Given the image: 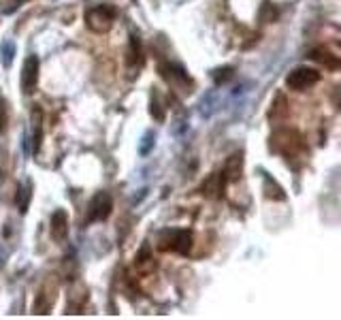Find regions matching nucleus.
Masks as SVG:
<instances>
[{
  "label": "nucleus",
  "instance_id": "5701e85b",
  "mask_svg": "<svg viewBox=\"0 0 341 320\" xmlns=\"http://www.w3.org/2000/svg\"><path fill=\"white\" fill-rule=\"evenodd\" d=\"M154 145V132L147 130L145 135H143V143H141V154H149V147Z\"/></svg>",
  "mask_w": 341,
  "mask_h": 320
},
{
  "label": "nucleus",
  "instance_id": "6ab92c4d",
  "mask_svg": "<svg viewBox=\"0 0 341 320\" xmlns=\"http://www.w3.org/2000/svg\"><path fill=\"white\" fill-rule=\"evenodd\" d=\"M149 113H151V118H154L156 122H164V107H162V103H160L158 94H151V101H149Z\"/></svg>",
  "mask_w": 341,
  "mask_h": 320
},
{
  "label": "nucleus",
  "instance_id": "412c9836",
  "mask_svg": "<svg viewBox=\"0 0 341 320\" xmlns=\"http://www.w3.org/2000/svg\"><path fill=\"white\" fill-rule=\"evenodd\" d=\"M232 77H235V70H232L230 66H224V68H218L213 73V82L220 86V84H226L228 79H232Z\"/></svg>",
  "mask_w": 341,
  "mask_h": 320
},
{
  "label": "nucleus",
  "instance_id": "b1692460",
  "mask_svg": "<svg viewBox=\"0 0 341 320\" xmlns=\"http://www.w3.org/2000/svg\"><path fill=\"white\" fill-rule=\"evenodd\" d=\"M7 122H9V109H7V103L0 101V132L7 128Z\"/></svg>",
  "mask_w": 341,
  "mask_h": 320
},
{
  "label": "nucleus",
  "instance_id": "7ed1b4c3",
  "mask_svg": "<svg viewBox=\"0 0 341 320\" xmlns=\"http://www.w3.org/2000/svg\"><path fill=\"white\" fill-rule=\"evenodd\" d=\"M318 82H320V73L316 68H309V66H297L294 70H290L288 77H286V86H288L290 90H297V92L307 90V88L316 86Z\"/></svg>",
  "mask_w": 341,
  "mask_h": 320
},
{
  "label": "nucleus",
  "instance_id": "f3484780",
  "mask_svg": "<svg viewBox=\"0 0 341 320\" xmlns=\"http://www.w3.org/2000/svg\"><path fill=\"white\" fill-rule=\"evenodd\" d=\"M30 199H32V184H30V182H24L20 188H17V194H15L17 209H20L22 213L28 211V207H30Z\"/></svg>",
  "mask_w": 341,
  "mask_h": 320
},
{
  "label": "nucleus",
  "instance_id": "aec40b11",
  "mask_svg": "<svg viewBox=\"0 0 341 320\" xmlns=\"http://www.w3.org/2000/svg\"><path fill=\"white\" fill-rule=\"evenodd\" d=\"M0 56H3V64L9 68L13 62V56H15V45L11 41H5L3 45H0Z\"/></svg>",
  "mask_w": 341,
  "mask_h": 320
},
{
  "label": "nucleus",
  "instance_id": "0eeeda50",
  "mask_svg": "<svg viewBox=\"0 0 341 320\" xmlns=\"http://www.w3.org/2000/svg\"><path fill=\"white\" fill-rule=\"evenodd\" d=\"M160 75H162L164 82H168L170 86H175V88L192 86V82H190V77H188L186 70L179 64H173V62H164V64H160Z\"/></svg>",
  "mask_w": 341,
  "mask_h": 320
},
{
  "label": "nucleus",
  "instance_id": "a211bd4d",
  "mask_svg": "<svg viewBox=\"0 0 341 320\" xmlns=\"http://www.w3.org/2000/svg\"><path fill=\"white\" fill-rule=\"evenodd\" d=\"M126 62H128L130 66H134V64H139V62H141V41H139L137 34H130L128 58H126Z\"/></svg>",
  "mask_w": 341,
  "mask_h": 320
},
{
  "label": "nucleus",
  "instance_id": "2eb2a0df",
  "mask_svg": "<svg viewBox=\"0 0 341 320\" xmlns=\"http://www.w3.org/2000/svg\"><path fill=\"white\" fill-rule=\"evenodd\" d=\"M286 115H288V101H286L284 94H277L273 105H271V111H269V120L271 122H284Z\"/></svg>",
  "mask_w": 341,
  "mask_h": 320
},
{
  "label": "nucleus",
  "instance_id": "39448f33",
  "mask_svg": "<svg viewBox=\"0 0 341 320\" xmlns=\"http://www.w3.org/2000/svg\"><path fill=\"white\" fill-rule=\"evenodd\" d=\"M271 149L282 152L284 156L290 158L297 149H303V143H301V137L294 130H277L271 137Z\"/></svg>",
  "mask_w": 341,
  "mask_h": 320
},
{
  "label": "nucleus",
  "instance_id": "9b49d317",
  "mask_svg": "<svg viewBox=\"0 0 341 320\" xmlns=\"http://www.w3.org/2000/svg\"><path fill=\"white\" fill-rule=\"evenodd\" d=\"M309 60H313L316 64L324 66V68H328V70H337V68L341 66V64H339V58H337L330 49H326V47L311 49V51H309Z\"/></svg>",
  "mask_w": 341,
  "mask_h": 320
},
{
  "label": "nucleus",
  "instance_id": "ddd939ff",
  "mask_svg": "<svg viewBox=\"0 0 341 320\" xmlns=\"http://www.w3.org/2000/svg\"><path fill=\"white\" fill-rule=\"evenodd\" d=\"M224 184H226L224 175H222V173H215V175L207 177V180L203 182L201 194H205V197H220L222 190H224Z\"/></svg>",
  "mask_w": 341,
  "mask_h": 320
},
{
  "label": "nucleus",
  "instance_id": "6e6552de",
  "mask_svg": "<svg viewBox=\"0 0 341 320\" xmlns=\"http://www.w3.org/2000/svg\"><path fill=\"white\" fill-rule=\"evenodd\" d=\"M53 303H56V286H51V284L47 282V284H45V286L39 290L37 299H34L32 312H34V314H39V316H45V314H49V312H51Z\"/></svg>",
  "mask_w": 341,
  "mask_h": 320
},
{
  "label": "nucleus",
  "instance_id": "dca6fc26",
  "mask_svg": "<svg viewBox=\"0 0 341 320\" xmlns=\"http://www.w3.org/2000/svg\"><path fill=\"white\" fill-rule=\"evenodd\" d=\"M134 267H137L139 273H149L156 269V261L154 256H151L149 248H143V250L137 254V259H134Z\"/></svg>",
  "mask_w": 341,
  "mask_h": 320
},
{
  "label": "nucleus",
  "instance_id": "9d476101",
  "mask_svg": "<svg viewBox=\"0 0 341 320\" xmlns=\"http://www.w3.org/2000/svg\"><path fill=\"white\" fill-rule=\"evenodd\" d=\"M30 118H32V154H39L41 143H43V109H41V105L32 107Z\"/></svg>",
  "mask_w": 341,
  "mask_h": 320
},
{
  "label": "nucleus",
  "instance_id": "f03ea898",
  "mask_svg": "<svg viewBox=\"0 0 341 320\" xmlns=\"http://www.w3.org/2000/svg\"><path fill=\"white\" fill-rule=\"evenodd\" d=\"M118 17V11L111 5H98L86 11V26L96 34H105L111 30V26Z\"/></svg>",
  "mask_w": 341,
  "mask_h": 320
},
{
  "label": "nucleus",
  "instance_id": "393cba45",
  "mask_svg": "<svg viewBox=\"0 0 341 320\" xmlns=\"http://www.w3.org/2000/svg\"><path fill=\"white\" fill-rule=\"evenodd\" d=\"M0 182H3V171H0Z\"/></svg>",
  "mask_w": 341,
  "mask_h": 320
},
{
  "label": "nucleus",
  "instance_id": "4468645a",
  "mask_svg": "<svg viewBox=\"0 0 341 320\" xmlns=\"http://www.w3.org/2000/svg\"><path fill=\"white\" fill-rule=\"evenodd\" d=\"M263 192H265V197H267L269 201H286L284 188L273 180V177H269V175L263 180Z\"/></svg>",
  "mask_w": 341,
  "mask_h": 320
},
{
  "label": "nucleus",
  "instance_id": "423d86ee",
  "mask_svg": "<svg viewBox=\"0 0 341 320\" xmlns=\"http://www.w3.org/2000/svg\"><path fill=\"white\" fill-rule=\"evenodd\" d=\"M37 86H39V58L28 56L22 66V92L30 96L37 90Z\"/></svg>",
  "mask_w": 341,
  "mask_h": 320
},
{
  "label": "nucleus",
  "instance_id": "20e7f679",
  "mask_svg": "<svg viewBox=\"0 0 341 320\" xmlns=\"http://www.w3.org/2000/svg\"><path fill=\"white\" fill-rule=\"evenodd\" d=\"M113 199L109 192H96L88 205V222H103L111 216Z\"/></svg>",
  "mask_w": 341,
  "mask_h": 320
},
{
  "label": "nucleus",
  "instance_id": "f8f14e48",
  "mask_svg": "<svg viewBox=\"0 0 341 320\" xmlns=\"http://www.w3.org/2000/svg\"><path fill=\"white\" fill-rule=\"evenodd\" d=\"M241 171H243V154L239 152V154H232L226 160V165H224V169H222V175L226 182H235L241 177Z\"/></svg>",
  "mask_w": 341,
  "mask_h": 320
},
{
  "label": "nucleus",
  "instance_id": "4be33fe9",
  "mask_svg": "<svg viewBox=\"0 0 341 320\" xmlns=\"http://www.w3.org/2000/svg\"><path fill=\"white\" fill-rule=\"evenodd\" d=\"M260 17H263L265 22H273L275 17H277V11L273 9V5H271V3H265V7H263V13H260Z\"/></svg>",
  "mask_w": 341,
  "mask_h": 320
},
{
  "label": "nucleus",
  "instance_id": "1a4fd4ad",
  "mask_svg": "<svg viewBox=\"0 0 341 320\" xmlns=\"http://www.w3.org/2000/svg\"><path fill=\"white\" fill-rule=\"evenodd\" d=\"M49 233L56 239L58 244H64L68 237V213L64 209H56L51 213V224H49Z\"/></svg>",
  "mask_w": 341,
  "mask_h": 320
},
{
  "label": "nucleus",
  "instance_id": "f257e3e1",
  "mask_svg": "<svg viewBox=\"0 0 341 320\" xmlns=\"http://www.w3.org/2000/svg\"><path fill=\"white\" fill-rule=\"evenodd\" d=\"M194 244V237L186 228H168L158 237V250L162 252H177V254H190Z\"/></svg>",
  "mask_w": 341,
  "mask_h": 320
}]
</instances>
